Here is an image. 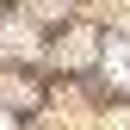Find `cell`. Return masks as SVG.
Segmentation results:
<instances>
[{"label":"cell","instance_id":"cell-3","mask_svg":"<svg viewBox=\"0 0 130 130\" xmlns=\"http://www.w3.org/2000/svg\"><path fill=\"white\" fill-rule=\"evenodd\" d=\"M87 50H93V31H68L62 37V62H87Z\"/></svg>","mask_w":130,"mask_h":130},{"label":"cell","instance_id":"cell-4","mask_svg":"<svg viewBox=\"0 0 130 130\" xmlns=\"http://www.w3.org/2000/svg\"><path fill=\"white\" fill-rule=\"evenodd\" d=\"M0 130H12V118H6V111H0Z\"/></svg>","mask_w":130,"mask_h":130},{"label":"cell","instance_id":"cell-1","mask_svg":"<svg viewBox=\"0 0 130 130\" xmlns=\"http://www.w3.org/2000/svg\"><path fill=\"white\" fill-rule=\"evenodd\" d=\"M105 74H111V87H124V93H130V37L105 43Z\"/></svg>","mask_w":130,"mask_h":130},{"label":"cell","instance_id":"cell-2","mask_svg":"<svg viewBox=\"0 0 130 130\" xmlns=\"http://www.w3.org/2000/svg\"><path fill=\"white\" fill-rule=\"evenodd\" d=\"M0 50L6 56H31V25H0Z\"/></svg>","mask_w":130,"mask_h":130}]
</instances>
